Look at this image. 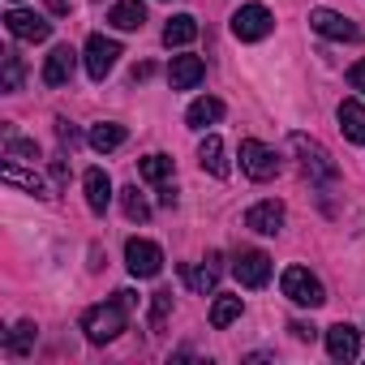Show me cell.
<instances>
[{"label":"cell","instance_id":"6da1fadb","mask_svg":"<svg viewBox=\"0 0 365 365\" xmlns=\"http://www.w3.org/2000/svg\"><path fill=\"white\" fill-rule=\"evenodd\" d=\"M129 309H133V292H116L112 301L86 309V314H82V331H86V339H91V344H112V339L125 331Z\"/></svg>","mask_w":365,"mask_h":365},{"label":"cell","instance_id":"7a4b0ae2","mask_svg":"<svg viewBox=\"0 0 365 365\" xmlns=\"http://www.w3.org/2000/svg\"><path fill=\"white\" fill-rule=\"evenodd\" d=\"M292 150L301 155V168H305V176L314 180V185H331V180H339L335 159H331V155H327V146H322V142H314L309 133H292Z\"/></svg>","mask_w":365,"mask_h":365},{"label":"cell","instance_id":"3957f363","mask_svg":"<svg viewBox=\"0 0 365 365\" xmlns=\"http://www.w3.org/2000/svg\"><path fill=\"white\" fill-rule=\"evenodd\" d=\"M271 31H275V18H271L267 5H241V9L232 14V35H237L241 43H258V39H267Z\"/></svg>","mask_w":365,"mask_h":365},{"label":"cell","instance_id":"277c9868","mask_svg":"<svg viewBox=\"0 0 365 365\" xmlns=\"http://www.w3.org/2000/svg\"><path fill=\"white\" fill-rule=\"evenodd\" d=\"M125 267H129V275H138V279H155V275L163 271V250H159L155 241L129 237V241H125Z\"/></svg>","mask_w":365,"mask_h":365},{"label":"cell","instance_id":"5b68a950","mask_svg":"<svg viewBox=\"0 0 365 365\" xmlns=\"http://www.w3.org/2000/svg\"><path fill=\"white\" fill-rule=\"evenodd\" d=\"M284 297H288L292 305H305V309H318V305L327 301L318 275H309L305 267H288V271H284Z\"/></svg>","mask_w":365,"mask_h":365},{"label":"cell","instance_id":"8992f818","mask_svg":"<svg viewBox=\"0 0 365 365\" xmlns=\"http://www.w3.org/2000/svg\"><path fill=\"white\" fill-rule=\"evenodd\" d=\"M241 172H245L250 180H271V176L279 172V159H275V150L262 146L258 138H245V142H241Z\"/></svg>","mask_w":365,"mask_h":365},{"label":"cell","instance_id":"52a82bcc","mask_svg":"<svg viewBox=\"0 0 365 365\" xmlns=\"http://www.w3.org/2000/svg\"><path fill=\"white\" fill-rule=\"evenodd\" d=\"M116 56H120V43L116 39H108V35H91L86 39V73L95 78V82H103L112 69H116Z\"/></svg>","mask_w":365,"mask_h":365},{"label":"cell","instance_id":"ba28073f","mask_svg":"<svg viewBox=\"0 0 365 365\" xmlns=\"http://www.w3.org/2000/svg\"><path fill=\"white\" fill-rule=\"evenodd\" d=\"M5 26H9V35L22 39V43H43V39L52 35V22L39 18V14H26V9H9V14H5Z\"/></svg>","mask_w":365,"mask_h":365},{"label":"cell","instance_id":"9c48e42d","mask_svg":"<svg viewBox=\"0 0 365 365\" xmlns=\"http://www.w3.org/2000/svg\"><path fill=\"white\" fill-rule=\"evenodd\" d=\"M232 275H237L245 288H262V284L271 279V258H267L262 250H241V254L232 258Z\"/></svg>","mask_w":365,"mask_h":365},{"label":"cell","instance_id":"30bf717a","mask_svg":"<svg viewBox=\"0 0 365 365\" xmlns=\"http://www.w3.org/2000/svg\"><path fill=\"white\" fill-rule=\"evenodd\" d=\"M309 26H314L318 35H327V39H339V43H356V39H361L356 22H348V18L335 14V9H314V14H309Z\"/></svg>","mask_w":365,"mask_h":365},{"label":"cell","instance_id":"8fae6325","mask_svg":"<svg viewBox=\"0 0 365 365\" xmlns=\"http://www.w3.org/2000/svg\"><path fill=\"white\" fill-rule=\"evenodd\" d=\"M327 352H331V361H356V352H361V331L348 327V322L327 327Z\"/></svg>","mask_w":365,"mask_h":365},{"label":"cell","instance_id":"7c38bea8","mask_svg":"<svg viewBox=\"0 0 365 365\" xmlns=\"http://www.w3.org/2000/svg\"><path fill=\"white\" fill-rule=\"evenodd\" d=\"M202 78H207L202 56H172V65H168V82H172V91H194Z\"/></svg>","mask_w":365,"mask_h":365},{"label":"cell","instance_id":"4fadbf2b","mask_svg":"<svg viewBox=\"0 0 365 365\" xmlns=\"http://www.w3.org/2000/svg\"><path fill=\"white\" fill-rule=\"evenodd\" d=\"M73 69H78V52H73L69 43H61V48H52L48 61H43V82H48V86H65V82L73 78Z\"/></svg>","mask_w":365,"mask_h":365},{"label":"cell","instance_id":"5bb4252c","mask_svg":"<svg viewBox=\"0 0 365 365\" xmlns=\"http://www.w3.org/2000/svg\"><path fill=\"white\" fill-rule=\"evenodd\" d=\"M245 228H254V232H262V237H275V232L284 228V207H279L275 198L250 207V211H245Z\"/></svg>","mask_w":365,"mask_h":365},{"label":"cell","instance_id":"9a60e30c","mask_svg":"<svg viewBox=\"0 0 365 365\" xmlns=\"http://www.w3.org/2000/svg\"><path fill=\"white\" fill-rule=\"evenodd\" d=\"M82 190H86V207H91L95 215H103L108 202H112V180H108V172H103V168H86Z\"/></svg>","mask_w":365,"mask_h":365},{"label":"cell","instance_id":"2e32d148","mask_svg":"<svg viewBox=\"0 0 365 365\" xmlns=\"http://www.w3.org/2000/svg\"><path fill=\"white\" fill-rule=\"evenodd\" d=\"M0 176H5V185H18V190H26V194H35V198H52V190L43 185V176L18 168V159H5V163H0Z\"/></svg>","mask_w":365,"mask_h":365},{"label":"cell","instance_id":"e0dca14e","mask_svg":"<svg viewBox=\"0 0 365 365\" xmlns=\"http://www.w3.org/2000/svg\"><path fill=\"white\" fill-rule=\"evenodd\" d=\"M339 129L348 142H365V103L361 99H344L339 103Z\"/></svg>","mask_w":365,"mask_h":365},{"label":"cell","instance_id":"ac0fdd59","mask_svg":"<svg viewBox=\"0 0 365 365\" xmlns=\"http://www.w3.org/2000/svg\"><path fill=\"white\" fill-rule=\"evenodd\" d=\"M108 22H112L116 31H142V22H146L142 0H116L112 14H108Z\"/></svg>","mask_w":365,"mask_h":365},{"label":"cell","instance_id":"d6986e66","mask_svg":"<svg viewBox=\"0 0 365 365\" xmlns=\"http://www.w3.org/2000/svg\"><path fill=\"white\" fill-rule=\"evenodd\" d=\"M198 39V18H190V14H176L168 26H163V43L168 48H185V43H194Z\"/></svg>","mask_w":365,"mask_h":365},{"label":"cell","instance_id":"ffe728a7","mask_svg":"<svg viewBox=\"0 0 365 365\" xmlns=\"http://www.w3.org/2000/svg\"><path fill=\"white\" fill-rule=\"evenodd\" d=\"M180 275H185V284H190L194 292H211L215 279H220V254H211L202 267H180Z\"/></svg>","mask_w":365,"mask_h":365},{"label":"cell","instance_id":"44dd1931","mask_svg":"<svg viewBox=\"0 0 365 365\" xmlns=\"http://www.w3.org/2000/svg\"><path fill=\"white\" fill-rule=\"evenodd\" d=\"M220 116H224V103H220V99H211V95H202V99H194V103H190L185 125H190V129H207V125H215Z\"/></svg>","mask_w":365,"mask_h":365},{"label":"cell","instance_id":"7402d4cb","mask_svg":"<svg viewBox=\"0 0 365 365\" xmlns=\"http://www.w3.org/2000/svg\"><path fill=\"white\" fill-rule=\"evenodd\" d=\"M198 159H202V168H207L211 176H228V150H224V142H220L215 133H207V138H202Z\"/></svg>","mask_w":365,"mask_h":365},{"label":"cell","instance_id":"603a6c76","mask_svg":"<svg viewBox=\"0 0 365 365\" xmlns=\"http://www.w3.org/2000/svg\"><path fill=\"white\" fill-rule=\"evenodd\" d=\"M138 172H142V180H150V185H163V180H172L176 163H172L168 155H146V159L138 163Z\"/></svg>","mask_w":365,"mask_h":365},{"label":"cell","instance_id":"cb8c5ba5","mask_svg":"<svg viewBox=\"0 0 365 365\" xmlns=\"http://www.w3.org/2000/svg\"><path fill=\"white\" fill-rule=\"evenodd\" d=\"M241 318V297H215V305H211V327L215 331H224V327H232Z\"/></svg>","mask_w":365,"mask_h":365},{"label":"cell","instance_id":"d4e9b609","mask_svg":"<svg viewBox=\"0 0 365 365\" xmlns=\"http://www.w3.org/2000/svg\"><path fill=\"white\" fill-rule=\"evenodd\" d=\"M35 335H39V327H35V322H18V327L5 335V348H9L14 356H26V352L35 348Z\"/></svg>","mask_w":365,"mask_h":365},{"label":"cell","instance_id":"484cf974","mask_svg":"<svg viewBox=\"0 0 365 365\" xmlns=\"http://www.w3.org/2000/svg\"><path fill=\"white\" fill-rule=\"evenodd\" d=\"M120 142H125V125L103 120V125H95V129H91V146H95V150H116Z\"/></svg>","mask_w":365,"mask_h":365},{"label":"cell","instance_id":"4316f807","mask_svg":"<svg viewBox=\"0 0 365 365\" xmlns=\"http://www.w3.org/2000/svg\"><path fill=\"white\" fill-rule=\"evenodd\" d=\"M5 159H39V146L35 142H26V138H18L14 129H5Z\"/></svg>","mask_w":365,"mask_h":365},{"label":"cell","instance_id":"83f0119b","mask_svg":"<svg viewBox=\"0 0 365 365\" xmlns=\"http://www.w3.org/2000/svg\"><path fill=\"white\" fill-rule=\"evenodd\" d=\"M120 207H125V215H129V220H138V224H146V220H150V207H146V198L138 194V185L120 190Z\"/></svg>","mask_w":365,"mask_h":365},{"label":"cell","instance_id":"f1b7e54d","mask_svg":"<svg viewBox=\"0 0 365 365\" xmlns=\"http://www.w3.org/2000/svg\"><path fill=\"white\" fill-rule=\"evenodd\" d=\"M5 91H22V61H18V52H5Z\"/></svg>","mask_w":365,"mask_h":365},{"label":"cell","instance_id":"f546056e","mask_svg":"<svg viewBox=\"0 0 365 365\" xmlns=\"http://www.w3.org/2000/svg\"><path fill=\"white\" fill-rule=\"evenodd\" d=\"M168 309H172V292H155V305H150V331H159V327H163Z\"/></svg>","mask_w":365,"mask_h":365},{"label":"cell","instance_id":"4dcf8cb0","mask_svg":"<svg viewBox=\"0 0 365 365\" xmlns=\"http://www.w3.org/2000/svg\"><path fill=\"white\" fill-rule=\"evenodd\" d=\"M348 86H352V91H361V95H365V61H356V65H352V69H348Z\"/></svg>","mask_w":365,"mask_h":365},{"label":"cell","instance_id":"1f68e13d","mask_svg":"<svg viewBox=\"0 0 365 365\" xmlns=\"http://www.w3.org/2000/svg\"><path fill=\"white\" fill-rule=\"evenodd\" d=\"M288 331H292V335H297V339H314V335H318V331H314V327H309V322H292V327H288Z\"/></svg>","mask_w":365,"mask_h":365},{"label":"cell","instance_id":"d6a6232c","mask_svg":"<svg viewBox=\"0 0 365 365\" xmlns=\"http://www.w3.org/2000/svg\"><path fill=\"white\" fill-rule=\"evenodd\" d=\"M159 202H163V207H176V194H172V185H163V190H159Z\"/></svg>","mask_w":365,"mask_h":365},{"label":"cell","instance_id":"836d02e7","mask_svg":"<svg viewBox=\"0 0 365 365\" xmlns=\"http://www.w3.org/2000/svg\"><path fill=\"white\" fill-rule=\"evenodd\" d=\"M48 9L52 14H69V0H48Z\"/></svg>","mask_w":365,"mask_h":365}]
</instances>
